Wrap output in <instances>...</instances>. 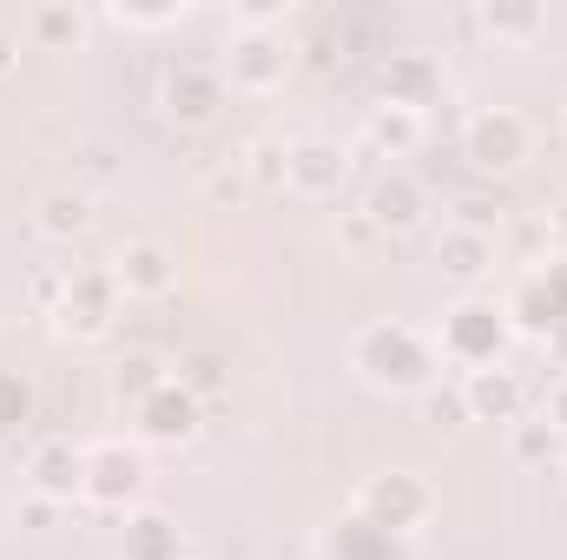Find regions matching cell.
Here are the masks:
<instances>
[{"instance_id": "obj_1", "label": "cell", "mask_w": 567, "mask_h": 560, "mask_svg": "<svg viewBox=\"0 0 567 560\" xmlns=\"http://www.w3.org/2000/svg\"><path fill=\"white\" fill-rule=\"evenodd\" d=\"M357 370L370 383H383V390H416V383H429V350H423L416 330L377 323V330L357 336Z\"/></svg>"}, {"instance_id": "obj_2", "label": "cell", "mask_w": 567, "mask_h": 560, "mask_svg": "<svg viewBox=\"0 0 567 560\" xmlns=\"http://www.w3.org/2000/svg\"><path fill=\"white\" fill-rule=\"evenodd\" d=\"M442 343H449V356H455V363L495 370V356H502V343H508V317H502L495 303H462V310H449Z\"/></svg>"}, {"instance_id": "obj_3", "label": "cell", "mask_w": 567, "mask_h": 560, "mask_svg": "<svg viewBox=\"0 0 567 560\" xmlns=\"http://www.w3.org/2000/svg\"><path fill=\"white\" fill-rule=\"evenodd\" d=\"M357 515H370V521L390 528V535H410V528L429 515V488L416 481V475L390 468V475H377V481L363 488V508H357Z\"/></svg>"}, {"instance_id": "obj_4", "label": "cell", "mask_w": 567, "mask_h": 560, "mask_svg": "<svg viewBox=\"0 0 567 560\" xmlns=\"http://www.w3.org/2000/svg\"><path fill=\"white\" fill-rule=\"evenodd\" d=\"M435 100H442V66L429 53H390V66H383V106L423 113Z\"/></svg>"}, {"instance_id": "obj_5", "label": "cell", "mask_w": 567, "mask_h": 560, "mask_svg": "<svg viewBox=\"0 0 567 560\" xmlns=\"http://www.w3.org/2000/svg\"><path fill=\"white\" fill-rule=\"evenodd\" d=\"M113 303H120V278L113 271H73L66 278V303H60V323L66 330H106Z\"/></svg>"}, {"instance_id": "obj_6", "label": "cell", "mask_w": 567, "mask_h": 560, "mask_svg": "<svg viewBox=\"0 0 567 560\" xmlns=\"http://www.w3.org/2000/svg\"><path fill=\"white\" fill-rule=\"evenodd\" d=\"M140 488H145V462L133 448H100V455H86V495H93L100 508H126Z\"/></svg>"}, {"instance_id": "obj_7", "label": "cell", "mask_w": 567, "mask_h": 560, "mask_svg": "<svg viewBox=\"0 0 567 560\" xmlns=\"http://www.w3.org/2000/svg\"><path fill=\"white\" fill-rule=\"evenodd\" d=\"M323 554L330 560H410V541L390 535V528H377L370 515H343V521L330 528Z\"/></svg>"}, {"instance_id": "obj_8", "label": "cell", "mask_w": 567, "mask_h": 560, "mask_svg": "<svg viewBox=\"0 0 567 560\" xmlns=\"http://www.w3.org/2000/svg\"><path fill=\"white\" fill-rule=\"evenodd\" d=\"M522 152H528V126L515 113H482L468 126V158L482 172H508V165H522Z\"/></svg>"}, {"instance_id": "obj_9", "label": "cell", "mask_w": 567, "mask_h": 560, "mask_svg": "<svg viewBox=\"0 0 567 560\" xmlns=\"http://www.w3.org/2000/svg\"><path fill=\"white\" fill-rule=\"evenodd\" d=\"M218 100H225V86H218L212 66H172V73H165V106H172V120L205 126V120L218 113Z\"/></svg>"}, {"instance_id": "obj_10", "label": "cell", "mask_w": 567, "mask_h": 560, "mask_svg": "<svg viewBox=\"0 0 567 560\" xmlns=\"http://www.w3.org/2000/svg\"><path fill=\"white\" fill-rule=\"evenodd\" d=\"M363 218H370L377 231H410V225L423 218V185H416V178H403V172H383V178L370 185Z\"/></svg>"}, {"instance_id": "obj_11", "label": "cell", "mask_w": 567, "mask_h": 560, "mask_svg": "<svg viewBox=\"0 0 567 560\" xmlns=\"http://www.w3.org/2000/svg\"><path fill=\"white\" fill-rule=\"evenodd\" d=\"M33 488H40L47 501H73V495H86V455H80L73 442H47V448L33 455Z\"/></svg>"}, {"instance_id": "obj_12", "label": "cell", "mask_w": 567, "mask_h": 560, "mask_svg": "<svg viewBox=\"0 0 567 560\" xmlns=\"http://www.w3.org/2000/svg\"><path fill=\"white\" fill-rule=\"evenodd\" d=\"M140 428L152 442H185V435L198 428V396H192L185 383H165L152 403H140Z\"/></svg>"}, {"instance_id": "obj_13", "label": "cell", "mask_w": 567, "mask_h": 560, "mask_svg": "<svg viewBox=\"0 0 567 560\" xmlns=\"http://www.w3.org/2000/svg\"><path fill=\"white\" fill-rule=\"evenodd\" d=\"M462 396H468V416L475 422H515L522 416V376L515 370H475Z\"/></svg>"}, {"instance_id": "obj_14", "label": "cell", "mask_w": 567, "mask_h": 560, "mask_svg": "<svg viewBox=\"0 0 567 560\" xmlns=\"http://www.w3.org/2000/svg\"><path fill=\"white\" fill-rule=\"evenodd\" d=\"M290 185H297V191H310V198L337 191V185H343V152H337V145H323V139L290 145Z\"/></svg>"}, {"instance_id": "obj_15", "label": "cell", "mask_w": 567, "mask_h": 560, "mask_svg": "<svg viewBox=\"0 0 567 560\" xmlns=\"http://www.w3.org/2000/svg\"><path fill=\"white\" fill-rule=\"evenodd\" d=\"M284 66H290V53H284L278 33H245V40L231 46V73H238L245 86H278Z\"/></svg>"}, {"instance_id": "obj_16", "label": "cell", "mask_w": 567, "mask_h": 560, "mask_svg": "<svg viewBox=\"0 0 567 560\" xmlns=\"http://www.w3.org/2000/svg\"><path fill=\"white\" fill-rule=\"evenodd\" d=\"M113 278L126 283V290H140V297H158V290H172V251L152 245V238H140V245L120 251V271H113Z\"/></svg>"}, {"instance_id": "obj_17", "label": "cell", "mask_w": 567, "mask_h": 560, "mask_svg": "<svg viewBox=\"0 0 567 560\" xmlns=\"http://www.w3.org/2000/svg\"><path fill=\"white\" fill-rule=\"evenodd\" d=\"M435 258H442V271H449V278L468 283V278H482V271L495 265V245H488L482 231H462V225H455V231H442Z\"/></svg>"}, {"instance_id": "obj_18", "label": "cell", "mask_w": 567, "mask_h": 560, "mask_svg": "<svg viewBox=\"0 0 567 560\" xmlns=\"http://www.w3.org/2000/svg\"><path fill=\"white\" fill-rule=\"evenodd\" d=\"M126 560H178V528L165 515H133L126 521Z\"/></svg>"}, {"instance_id": "obj_19", "label": "cell", "mask_w": 567, "mask_h": 560, "mask_svg": "<svg viewBox=\"0 0 567 560\" xmlns=\"http://www.w3.org/2000/svg\"><path fill=\"white\" fill-rule=\"evenodd\" d=\"M86 218H93V211H86V191H47V198H40V231H47V238H80Z\"/></svg>"}, {"instance_id": "obj_20", "label": "cell", "mask_w": 567, "mask_h": 560, "mask_svg": "<svg viewBox=\"0 0 567 560\" xmlns=\"http://www.w3.org/2000/svg\"><path fill=\"white\" fill-rule=\"evenodd\" d=\"M158 390H165V370H158L152 356H126V363H113V396H120V403L140 409V403H152Z\"/></svg>"}, {"instance_id": "obj_21", "label": "cell", "mask_w": 567, "mask_h": 560, "mask_svg": "<svg viewBox=\"0 0 567 560\" xmlns=\"http://www.w3.org/2000/svg\"><path fill=\"white\" fill-rule=\"evenodd\" d=\"M515 323H522L528 336H548L555 323H567L561 310L548 303V290H542V278H528V283H522V297H515Z\"/></svg>"}, {"instance_id": "obj_22", "label": "cell", "mask_w": 567, "mask_h": 560, "mask_svg": "<svg viewBox=\"0 0 567 560\" xmlns=\"http://www.w3.org/2000/svg\"><path fill=\"white\" fill-rule=\"evenodd\" d=\"M370 145H383V152H410V145H416V113L377 106V113H370Z\"/></svg>"}, {"instance_id": "obj_23", "label": "cell", "mask_w": 567, "mask_h": 560, "mask_svg": "<svg viewBox=\"0 0 567 560\" xmlns=\"http://www.w3.org/2000/svg\"><path fill=\"white\" fill-rule=\"evenodd\" d=\"M245 178H251V191H278V185H290V152H284V145H258V152L245 158Z\"/></svg>"}, {"instance_id": "obj_24", "label": "cell", "mask_w": 567, "mask_h": 560, "mask_svg": "<svg viewBox=\"0 0 567 560\" xmlns=\"http://www.w3.org/2000/svg\"><path fill=\"white\" fill-rule=\"evenodd\" d=\"M27 416H33V390H27V376L0 370V428H20Z\"/></svg>"}, {"instance_id": "obj_25", "label": "cell", "mask_w": 567, "mask_h": 560, "mask_svg": "<svg viewBox=\"0 0 567 560\" xmlns=\"http://www.w3.org/2000/svg\"><path fill=\"white\" fill-rule=\"evenodd\" d=\"M555 448H561V435H555L548 422H522V428H515V455H522V462H555Z\"/></svg>"}, {"instance_id": "obj_26", "label": "cell", "mask_w": 567, "mask_h": 560, "mask_svg": "<svg viewBox=\"0 0 567 560\" xmlns=\"http://www.w3.org/2000/svg\"><path fill=\"white\" fill-rule=\"evenodd\" d=\"M423 416L435 422V428H455V422H468V396H462V390H429Z\"/></svg>"}, {"instance_id": "obj_27", "label": "cell", "mask_w": 567, "mask_h": 560, "mask_svg": "<svg viewBox=\"0 0 567 560\" xmlns=\"http://www.w3.org/2000/svg\"><path fill=\"white\" fill-rule=\"evenodd\" d=\"M482 27H488V33H535V27H542V7H488Z\"/></svg>"}, {"instance_id": "obj_28", "label": "cell", "mask_w": 567, "mask_h": 560, "mask_svg": "<svg viewBox=\"0 0 567 560\" xmlns=\"http://www.w3.org/2000/svg\"><path fill=\"white\" fill-rule=\"evenodd\" d=\"M33 33H40L47 46H66V40H80V13H73V7H47V13L33 20Z\"/></svg>"}, {"instance_id": "obj_29", "label": "cell", "mask_w": 567, "mask_h": 560, "mask_svg": "<svg viewBox=\"0 0 567 560\" xmlns=\"http://www.w3.org/2000/svg\"><path fill=\"white\" fill-rule=\"evenodd\" d=\"M502 225V205H488V198H462V231H495Z\"/></svg>"}, {"instance_id": "obj_30", "label": "cell", "mask_w": 567, "mask_h": 560, "mask_svg": "<svg viewBox=\"0 0 567 560\" xmlns=\"http://www.w3.org/2000/svg\"><path fill=\"white\" fill-rule=\"evenodd\" d=\"M27 290H33V303H47V310H60V303H66V278H60V271H33Z\"/></svg>"}, {"instance_id": "obj_31", "label": "cell", "mask_w": 567, "mask_h": 560, "mask_svg": "<svg viewBox=\"0 0 567 560\" xmlns=\"http://www.w3.org/2000/svg\"><path fill=\"white\" fill-rule=\"evenodd\" d=\"M542 290H548V303L567 317V265H548V271H542Z\"/></svg>"}, {"instance_id": "obj_32", "label": "cell", "mask_w": 567, "mask_h": 560, "mask_svg": "<svg viewBox=\"0 0 567 560\" xmlns=\"http://www.w3.org/2000/svg\"><path fill=\"white\" fill-rule=\"evenodd\" d=\"M548 428H555V435H567V376L555 383V403H548Z\"/></svg>"}, {"instance_id": "obj_33", "label": "cell", "mask_w": 567, "mask_h": 560, "mask_svg": "<svg viewBox=\"0 0 567 560\" xmlns=\"http://www.w3.org/2000/svg\"><path fill=\"white\" fill-rule=\"evenodd\" d=\"M20 521H27V528H53V501H47V495H40V501H27V508H20Z\"/></svg>"}, {"instance_id": "obj_34", "label": "cell", "mask_w": 567, "mask_h": 560, "mask_svg": "<svg viewBox=\"0 0 567 560\" xmlns=\"http://www.w3.org/2000/svg\"><path fill=\"white\" fill-rule=\"evenodd\" d=\"M542 343H548V363H555V370H567V323H555Z\"/></svg>"}, {"instance_id": "obj_35", "label": "cell", "mask_w": 567, "mask_h": 560, "mask_svg": "<svg viewBox=\"0 0 567 560\" xmlns=\"http://www.w3.org/2000/svg\"><path fill=\"white\" fill-rule=\"evenodd\" d=\"M13 53H20V46H13V33H0V80L13 73Z\"/></svg>"}]
</instances>
